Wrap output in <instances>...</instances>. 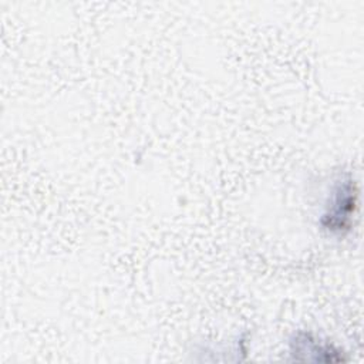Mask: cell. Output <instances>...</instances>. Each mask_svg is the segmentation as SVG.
Instances as JSON below:
<instances>
[{
  "label": "cell",
  "mask_w": 364,
  "mask_h": 364,
  "mask_svg": "<svg viewBox=\"0 0 364 364\" xmlns=\"http://www.w3.org/2000/svg\"><path fill=\"white\" fill-rule=\"evenodd\" d=\"M357 198V185L350 175L336 181L326 203V210L321 215L320 225L323 229L331 235L340 236L348 232L355 213Z\"/></svg>",
  "instance_id": "1"
}]
</instances>
